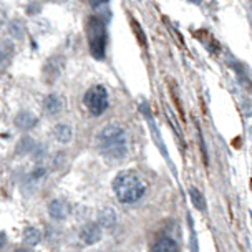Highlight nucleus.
Instances as JSON below:
<instances>
[{"label": "nucleus", "instance_id": "obj_1", "mask_svg": "<svg viewBox=\"0 0 252 252\" xmlns=\"http://www.w3.org/2000/svg\"><path fill=\"white\" fill-rule=\"evenodd\" d=\"M96 146L101 155L111 159H121L128 153V136L120 125L111 123L98 133Z\"/></svg>", "mask_w": 252, "mask_h": 252}, {"label": "nucleus", "instance_id": "obj_2", "mask_svg": "<svg viewBox=\"0 0 252 252\" xmlns=\"http://www.w3.org/2000/svg\"><path fill=\"white\" fill-rule=\"evenodd\" d=\"M113 191L118 201L123 204H133L145 196L146 186L138 173L134 171H121L113 181Z\"/></svg>", "mask_w": 252, "mask_h": 252}, {"label": "nucleus", "instance_id": "obj_3", "mask_svg": "<svg viewBox=\"0 0 252 252\" xmlns=\"http://www.w3.org/2000/svg\"><path fill=\"white\" fill-rule=\"evenodd\" d=\"M87 38L90 45V53L96 60H103L106 47V29L105 24L96 17H90L87 22Z\"/></svg>", "mask_w": 252, "mask_h": 252}, {"label": "nucleus", "instance_id": "obj_4", "mask_svg": "<svg viewBox=\"0 0 252 252\" xmlns=\"http://www.w3.org/2000/svg\"><path fill=\"white\" fill-rule=\"evenodd\" d=\"M83 103L87 106V110L92 113L93 116H100L106 111L108 105H110V100H108V92L105 87L101 85H94L85 93Z\"/></svg>", "mask_w": 252, "mask_h": 252}, {"label": "nucleus", "instance_id": "obj_5", "mask_svg": "<svg viewBox=\"0 0 252 252\" xmlns=\"http://www.w3.org/2000/svg\"><path fill=\"white\" fill-rule=\"evenodd\" d=\"M178 249H179L178 239L168 232H164L163 236L155 242V246H153V251H158V252H174Z\"/></svg>", "mask_w": 252, "mask_h": 252}, {"label": "nucleus", "instance_id": "obj_6", "mask_svg": "<svg viewBox=\"0 0 252 252\" xmlns=\"http://www.w3.org/2000/svg\"><path fill=\"white\" fill-rule=\"evenodd\" d=\"M80 237H82V241L85 242V244H96V242L100 241V237H101V229H100L98 224L90 222L82 229Z\"/></svg>", "mask_w": 252, "mask_h": 252}, {"label": "nucleus", "instance_id": "obj_7", "mask_svg": "<svg viewBox=\"0 0 252 252\" xmlns=\"http://www.w3.org/2000/svg\"><path fill=\"white\" fill-rule=\"evenodd\" d=\"M15 123L22 129H30V128H33V126L37 125V118H35L32 113H29V111H24V113H20L15 118Z\"/></svg>", "mask_w": 252, "mask_h": 252}, {"label": "nucleus", "instance_id": "obj_8", "mask_svg": "<svg viewBox=\"0 0 252 252\" xmlns=\"http://www.w3.org/2000/svg\"><path fill=\"white\" fill-rule=\"evenodd\" d=\"M45 108H47V111L50 115H57L58 111H62L63 101L58 96H55V94H50V96H47V100H45Z\"/></svg>", "mask_w": 252, "mask_h": 252}, {"label": "nucleus", "instance_id": "obj_9", "mask_svg": "<svg viewBox=\"0 0 252 252\" xmlns=\"http://www.w3.org/2000/svg\"><path fill=\"white\" fill-rule=\"evenodd\" d=\"M48 213L53 219H63L66 216V206L62 201H52V204L48 206Z\"/></svg>", "mask_w": 252, "mask_h": 252}, {"label": "nucleus", "instance_id": "obj_10", "mask_svg": "<svg viewBox=\"0 0 252 252\" xmlns=\"http://www.w3.org/2000/svg\"><path fill=\"white\" fill-rule=\"evenodd\" d=\"M53 133H55V138L62 143H68L71 139V129H70V126H66V125H57Z\"/></svg>", "mask_w": 252, "mask_h": 252}, {"label": "nucleus", "instance_id": "obj_11", "mask_svg": "<svg viewBox=\"0 0 252 252\" xmlns=\"http://www.w3.org/2000/svg\"><path fill=\"white\" fill-rule=\"evenodd\" d=\"M40 239H42V234L35 227H29L24 234V241H25V244H29V246H37Z\"/></svg>", "mask_w": 252, "mask_h": 252}, {"label": "nucleus", "instance_id": "obj_12", "mask_svg": "<svg viewBox=\"0 0 252 252\" xmlns=\"http://www.w3.org/2000/svg\"><path fill=\"white\" fill-rule=\"evenodd\" d=\"M100 222L105 227H111L116 222V214L113 209H105L100 213Z\"/></svg>", "mask_w": 252, "mask_h": 252}, {"label": "nucleus", "instance_id": "obj_13", "mask_svg": "<svg viewBox=\"0 0 252 252\" xmlns=\"http://www.w3.org/2000/svg\"><path fill=\"white\" fill-rule=\"evenodd\" d=\"M189 196H191V201L194 202V206L199 211H204L206 208V202H204V197H202V194L199 192V189H196V188H191L189 189Z\"/></svg>", "mask_w": 252, "mask_h": 252}]
</instances>
